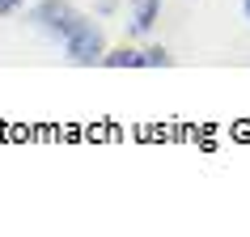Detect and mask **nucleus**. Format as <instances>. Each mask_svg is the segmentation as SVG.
Segmentation results:
<instances>
[{
	"label": "nucleus",
	"instance_id": "423d86ee",
	"mask_svg": "<svg viewBox=\"0 0 250 237\" xmlns=\"http://www.w3.org/2000/svg\"><path fill=\"white\" fill-rule=\"evenodd\" d=\"M21 9V0H0V17H9V13H17Z\"/></svg>",
	"mask_w": 250,
	"mask_h": 237
},
{
	"label": "nucleus",
	"instance_id": "7ed1b4c3",
	"mask_svg": "<svg viewBox=\"0 0 250 237\" xmlns=\"http://www.w3.org/2000/svg\"><path fill=\"white\" fill-rule=\"evenodd\" d=\"M161 21V0H132V34H148Z\"/></svg>",
	"mask_w": 250,
	"mask_h": 237
},
{
	"label": "nucleus",
	"instance_id": "39448f33",
	"mask_svg": "<svg viewBox=\"0 0 250 237\" xmlns=\"http://www.w3.org/2000/svg\"><path fill=\"white\" fill-rule=\"evenodd\" d=\"M140 68H170V51H166V47H148V51H140Z\"/></svg>",
	"mask_w": 250,
	"mask_h": 237
},
{
	"label": "nucleus",
	"instance_id": "0eeeda50",
	"mask_svg": "<svg viewBox=\"0 0 250 237\" xmlns=\"http://www.w3.org/2000/svg\"><path fill=\"white\" fill-rule=\"evenodd\" d=\"M242 13H246V21H250V0H242Z\"/></svg>",
	"mask_w": 250,
	"mask_h": 237
},
{
	"label": "nucleus",
	"instance_id": "f257e3e1",
	"mask_svg": "<svg viewBox=\"0 0 250 237\" xmlns=\"http://www.w3.org/2000/svg\"><path fill=\"white\" fill-rule=\"evenodd\" d=\"M30 21L47 34V39H55V42H64L68 34H72V26L81 21V13L68 4V0H39L34 9H30Z\"/></svg>",
	"mask_w": 250,
	"mask_h": 237
},
{
	"label": "nucleus",
	"instance_id": "f03ea898",
	"mask_svg": "<svg viewBox=\"0 0 250 237\" xmlns=\"http://www.w3.org/2000/svg\"><path fill=\"white\" fill-rule=\"evenodd\" d=\"M64 51L72 64H102V55H106V39H102V30L93 26L89 17H81L77 26H72V34L64 39Z\"/></svg>",
	"mask_w": 250,
	"mask_h": 237
},
{
	"label": "nucleus",
	"instance_id": "20e7f679",
	"mask_svg": "<svg viewBox=\"0 0 250 237\" xmlns=\"http://www.w3.org/2000/svg\"><path fill=\"white\" fill-rule=\"evenodd\" d=\"M106 68H140V51H132V47H119V51H106L102 55Z\"/></svg>",
	"mask_w": 250,
	"mask_h": 237
}]
</instances>
